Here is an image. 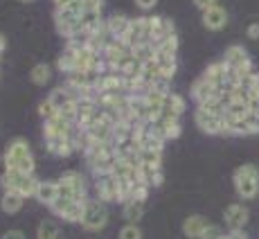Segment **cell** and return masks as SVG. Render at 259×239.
Wrapping results in <instances>:
<instances>
[{
  "mask_svg": "<svg viewBox=\"0 0 259 239\" xmlns=\"http://www.w3.org/2000/svg\"><path fill=\"white\" fill-rule=\"evenodd\" d=\"M3 163L7 169H18V172H23V174H34V169H36L34 153L25 138H14V140L7 144Z\"/></svg>",
  "mask_w": 259,
  "mask_h": 239,
  "instance_id": "obj_1",
  "label": "cell"
},
{
  "mask_svg": "<svg viewBox=\"0 0 259 239\" xmlns=\"http://www.w3.org/2000/svg\"><path fill=\"white\" fill-rule=\"evenodd\" d=\"M38 183L41 181L36 178V174H23V172H18V169L5 167V172L0 174V185H3V190L5 192H18V194H23L25 198L36 196Z\"/></svg>",
  "mask_w": 259,
  "mask_h": 239,
  "instance_id": "obj_2",
  "label": "cell"
},
{
  "mask_svg": "<svg viewBox=\"0 0 259 239\" xmlns=\"http://www.w3.org/2000/svg\"><path fill=\"white\" fill-rule=\"evenodd\" d=\"M232 183H235V192L243 201H252L259 194V167L252 163L239 165L232 174Z\"/></svg>",
  "mask_w": 259,
  "mask_h": 239,
  "instance_id": "obj_3",
  "label": "cell"
},
{
  "mask_svg": "<svg viewBox=\"0 0 259 239\" xmlns=\"http://www.w3.org/2000/svg\"><path fill=\"white\" fill-rule=\"evenodd\" d=\"M108 223V203L99 201L97 196H88V201L83 203V217H81V228L91 232L104 230Z\"/></svg>",
  "mask_w": 259,
  "mask_h": 239,
  "instance_id": "obj_4",
  "label": "cell"
},
{
  "mask_svg": "<svg viewBox=\"0 0 259 239\" xmlns=\"http://www.w3.org/2000/svg\"><path fill=\"white\" fill-rule=\"evenodd\" d=\"M54 25H57V32L61 34L63 38H72V36H79L83 34V27H81V9H74V7H68V9H54Z\"/></svg>",
  "mask_w": 259,
  "mask_h": 239,
  "instance_id": "obj_5",
  "label": "cell"
},
{
  "mask_svg": "<svg viewBox=\"0 0 259 239\" xmlns=\"http://www.w3.org/2000/svg\"><path fill=\"white\" fill-rule=\"evenodd\" d=\"M59 196L63 198H70V201H86L88 194H86V181H83L81 172H63L61 178H59Z\"/></svg>",
  "mask_w": 259,
  "mask_h": 239,
  "instance_id": "obj_6",
  "label": "cell"
},
{
  "mask_svg": "<svg viewBox=\"0 0 259 239\" xmlns=\"http://www.w3.org/2000/svg\"><path fill=\"white\" fill-rule=\"evenodd\" d=\"M223 63H226L228 68H232V70H237L239 74V82H241L243 77H246L248 72H252V61L250 57H248V52L243 50L241 46H230L223 52Z\"/></svg>",
  "mask_w": 259,
  "mask_h": 239,
  "instance_id": "obj_7",
  "label": "cell"
},
{
  "mask_svg": "<svg viewBox=\"0 0 259 239\" xmlns=\"http://www.w3.org/2000/svg\"><path fill=\"white\" fill-rule=\"evenodd\" d=\"M86 201H88V198H86ZM86 201H70V198L59 196L57 201L50 206V210H52L57 217H61L63 221H68V223H81L83 203H86Z\"/></svg>",
  "mask_w": 259,
  "mask_h": 239,
  "instance_id": "obj_8",
  "label": "cell"
},
{
  "mask_svg": "<svg viewBox=\"0 0 259 239\" xmlns=\"http://www.w3.org/2000/svg\"><path fill=\"white\" fill-rule=\"evenodd\" d=\"M147 25H149V43H153V46H160L162 41L176 36V27L165 16H147Z\"/></svg>",
  "mask_w": 259,
  "mask_h": 239,
  "instance_id": "obj_9",
  "label": "cell"
},
{
  "mask_svg": "<svg viewBox=\"0 0 259 239\" xmlns=\"http://www.w3.org/2000/svg\"><path fill=\"white\" fill-rule=\"evenodd\" d=\"M194 122L198 124V129H201L203 133H210V136H221L223 133V113H212V111H205V108L196 106Z\"/></svg>",
  "mask_w": 259,
  "mask_h": 239,
  "instance_id": "obj_10",
  "label": "cell"
},
{
  "mask_svg": "<svg viewBox=\"0 0 259 239\" xmlns=\"http://www.w3.org/2000/svg\"><path fill=\"white\" fill-rule=\"evenodd\" d=\"M95 194H97V198L104 203L119 201V181L113 174L95 176Z\"/></svg>",
  "mask_w": 259,
  "mask_h": 239,
  "instance_id": "obj_11",
  "label": "cell"
},
{
  "mask_svg": "<svg viewBox=\"0 0 259 239\" xmlns=\"http://www.w3.org/2000/svg\"><path fill=\"white\" fill-rule=\"evenodd\" d=\"M131 52H133V50L128 48L124 41H119V38H113L111 46L104 50V61H106V70H115V68H117L119 63H122Z\"/></svg>",
  "mask_w": 259,
  "mask_h": 239,
  "instance_id": "obj_12",
  "label": "cell"
},
{
  "mask_svg": "<svg viewBox=\"0 0 259 239\" xmlns=\"http://www.w3.org/2000/svg\"><path fill=\"white\" fill-rule=\"evenodd\" d=\"M201 21H203V27L210 29V32H219V29H223L230 21V16H228L226 7H221V5H214V7L205 9V12L201 14Z\"/></svg>",
  "mask_w": 259,
  "mask_h": 239,
  "instance_id": "obj_13",
  "label": "cell"
},
{
  "mask_svg": "<svg viewBox=\"0 0 259 239\" xmlns=\"http://www.w3.org/2000/svg\"><path fill=\"white\" fill-rule=\"evenodd\" d=\"M223 219L230 230H243V226L248 223V208L243 203H230L223 212Z\"/></svg>",
  "mask_w": 259,
  "mask_h": 239,
  "instance_id": "obj_14",
  "label": "cell"
},
{
  "mask_svg": "<svg viewBox=\"0 0 259 239\" xmlns=\"http://www.w3.org/2000/svg\"><path fill=\"white\" fill-rule=\"evenodd\" d=\"M151 129H153V133H156L160 140H176L178 136L183 133V127H181V120H162V117H158L156 122L151 124Z\"/></svg>",
  "mask_w": 259,
  "mask_h": 239,
  "instance_id": "obj_15",
  "label": "cell"
},
{
  "mask_svg": "<svg viewBox=\"0 0 259 239\" xmlns=\"http://www.w3.org/2000/svg\"><path fill=\"white\" fill-rule=\"evenodd\" d=\"M183 113H185V99H183V95H178V93L171 91L165 97V102H162L160 117L162 120H181Z\"/></svg>",
  "mask_w": 259,
  "mask_h": 239,
  "instance_id": "obj_16",
  "label": "cell"
},
{
  "mask_svg": "<svg viewBox=\"0 0 259 239\" xmlns=\"http://www.w3.org/2000/svg\"><path fill=\"white\" fill-rule=\"evenodd\" d=\"M228 72H230V68H228L226 63H223V61H214V63H210V66L205 68V72H203L201 77L205 79V82H210L212 86H217V91H219V88L226 86Z\"/></svg>",
  "mask_w": 259,
  "mask_h": 239,
  "instance_id": "obj_17",
  "label": "cell"
},
{
  "mask_svg": "<svg viewBox=\"0 0 259 239\" xmlns=\"http://www.w3.org/2000/svg\"><path fill=\"white\" fill-rule=\"evenodd\" d=\"M214 97H219L217 86H212L210 82H205L203 77H198L196 82H194V86H192V99L196 102V106L210 102V99H214Z\"/></svg>",
  "mask_w": 259,
  "mask_h": 239,
  "instance_id": "obj_18",
  "label": "cell"
},
{
  "mask_svg": "<svg viewBox=\"0 0 259 239\" xmlns=\"http://www.w3.org/2000/svg\"><path fill=\"white\" fill-rule=\"evenodd\" d=\"M99 93H124V77L117 70H106L102 72L97 84Z\"/></svg>",
  "mask_w": 259,
  "mask_h": 239,
  "instance_id": "obj_19",
  "label": "cell"
},
{
  "mask_svg": "<svg viewBox=\"0 0 259 239\" xmlns=\"http://www.w3.org/2000/svg\"><path fill=\"white\" fill-rule=\"evenodd\" d=\"M106 29L111 32L113 38H119V41H122V38L128 34V29H131V18H128L126 14H113V16L106 18Z\"/></svg>",
  "mask_w": 259,
  "mask_h": 239,
  "instance_id": "obj_20",
  "label": "cell"
},
{
  "mask_svg": "<svg viewBox=\"0 0 259 239\" xmlns=\"http://www.w3.org/2000/svg\"><path fill=\"white\" fill-rule=\"evenodd\" d=\"M23 206H25V196L18 192H3V196H0V210L9 217L18 215L23 210Z\"/></svg>",
  "mask_w": 259,
  "mask_h": 239,
  "instance_id": "obj_21",
  "label": "cell"
},
{
  "mask_svg": "<svg viewBox=\"0 0 259 239\" xmlns=\"http://www.w3.org/2000/svg\"><path fill=\"white\" fill-rule=\"evenodd\" d=\"M207 219L201 217V215H189L185 221H183V232H185L187 239H201L203 230L207 228Z\"/></svg>",
  "mask_w": 259,
  "mask_h": 239,
  "instance_id": "obj_22",
  "label": "cell"
},
{
  "mask_svg": "<svg viewBox=\"0 0 259 239\" xmlns=\"http://www.w3.org/2000/svg\"><path fill=\"white\" fill-rule=\"evenodd\" d=\"M36 198L38 203H43V206H52L54 201L59 198V183L57 181H41L38 183V190H36Z\"/></svg>",
  "mask_w": 259,
  "mask_h": 239,
  "instance_id": "obj_23",
  "label": "cell"
},
{
  "mask_svg": "<svg viewBox=\"0 0 259 239\" xmlns=\"http://www.w3.org/2000/svg\"><path fill=\"white\" fill-rule=\"evenodd\" d=\"M46 149L50 153H54V156H70V153H74V147L70 142V136L68 138H46Z\"/></svg>",
  "mask_w": 259,
  "mask_h": 239,
  "instance_id": "obj_24",
  "label": "cell"
},
{
  "mask_svg": "<svg viewBox=\"0 0 259 239\" xmlns=\"http://www.w3.org/2000/svg\"><path fill=\"white\" fill-rule=\"evenodd\" d=\"M106 23V18L102 16V9H88V12H81V27L83 32H97L102 25Z\"/></svg>",
  "mask_w": 259,
  "mask_h": 239,
  "instance_id": "obj_25",
  "label": "cell"
},
{
  "mask_svg": "<svg viewBox=\"0 0 259 239\" xmlns=\"http://www.w3.org/2000/svg\"><path fill=\"white\" fill-rule=\"evenodd\" d=\"M144 215V201L131 198V201L122 203V217L126 219V223H138Z\"/></svg>",
  "mask_w": 259,
  "mask_h": 239,
  "instance_id": "obj_26",
  "label": "cell"
},
{
  "mask_svg": "<svg viewBox=\"0 0 259 239\" xmlns=\"http://www.w3.org/2000/svg\"><path fill=\"white\" fill-rule=\"evenodd\" d=\"M162 178H165V174H162V167L142 165V163H140V181L142 183H147L149 187H158L162 183Z\"/></svg>",
  "mask_w": 259,
  "mask_h": 239,
  "instance_id": "obj_27",
  "label": "cell"
},
{
  "mask_svg": "<svg viewBox=\"0 0 259 239\" xmlns=\"http://www.w3.org/2000/svg\"><path fill=\"white\" fill-rule=\"evenodd\" d=\"M36 239H63L59 223L52 219H43L36 228Z\"/></svg>",
  "mask_w": 259,
  "mask_h": 239,
  "instance_id": "obj_28",
  "label": "cell"
},
{
  "mask_svg": "<svg viewBox=\"0 0 259 239\" xmlns=\"http://www.w3.org/2000/svg\"><path fill=\"white\" fill-rule=\"evenodd\" d=\"M29 79H32V84H36V86H46V84H50V79H52V68H50L46 61L36 63V66L29 70Z\"/></svg>",
  "mask_w": 259,
  "mask_h": 239,
  "instance_id": "obj_29",
  "label": "cell"
},
{
  "mask_svg": "<svg viewBox=\"0 0 259 239\" xmlns=\"http://www.w3.org/2000/svg\"><path fill=\"white\" fill-rule=\"evenodd\" d=\"M50 102H52V106L57 108V113H59V108H63L68 102H74V97H72V93H70V88L63 84V86H59V88H54L52 93H50Z\"/></svg>",
  "mask_w": 259,
  "mask_h": 239,
  "instance_id": "obj_30",
  "label": "cell"
},
{
  "mask_svg": "<svg viewBox=\"0 0 259 239\" xmlns=\"http://www.w3.org/2000/svg\"><path fill=\"white\" fill-rule=\"evenodd\" d=\"M119 74H124V77H140V70H142V63L138 61L136 57H133V52L128 54L126 59H124L122 63L115 68Z\"/></svg>",
  "mask_w": 259,
  "mask_h": 239,
  "instance_id": "obj_31",
  "label": "cell"
},
{
  "mask_svg": "<svg viewBox=\"0 0 259 239\" xmlns=\"http://www.w3.org/2000/svg\"><path fill=\"white\" fill-rule=\"evenodd\" d=\"M250 113H252V111H250V106H248V102H237V99H232V102L226 106L223 115L235 117V120H241V117H248Z\"/></svg>",
  "mask_w": 259,
  "mask_h": 239,
  "instance_id": "obj_32",
  "label": "cell"
},
{
  "mask_svg": "<svg viewBox=\"0 0 259 239\" xmlns=\"http://www.w3.org/2000/svg\"><path fill=\"white\" fill-rule=\"evenodd\" d=\"M57 68H59V72L61 74H70V72H74L77 70V63H74V52L70 48H66L63 50V54L59 57V61H57Z\"/></svg>",
  "mask_w": 259,
  "mask_h": 239,
  "instance_id": "obj_33",
  "label": "cell"
},
{
  "mask_svg": "<svg viewBox=\"0 0 259 239\" xmlns=\"http://www.w3.org/2000/svg\"><path fill=\"white\" fill-rule=\"evenodd\" d=\"M140 163H142V165L162 167V151H153V149H142V151H140Z\"/></svg>",
  "mask_w": 259,
  "mask_h": 239,
  "instance_id": "obj_34",
  "label": "cell"
},
{
  "mask_svg": "<svg viewBox=\"0 0 259 239\" xmlns=\"http://www.w3.org/2000/svg\"><path fill=\"white\" fill-rule=\"evenodd\" d=\"M117 239H142V230L138 223H124L117 232Z\"/></svg>",
  "mask_w": 259,
  "mask_h": 239,
  "instance_id": "obj_35",
  "label": "cell"
},
{
  "mask_svg": "<svg viewBox=\"0 0 259 239\" xmlns=\"http://www.w3.org/2000/svg\"><path fill=\"white\" fill-rule=\"evenodd\" d=\"M77 115H79L77 102H68L63 108H59V117H63L66 122H70V124H77Z\"/></svg>",
  "mask_w": 259,
  "mask_h": 239,
  "instance_id": "obj_36",
  "label": "cell"
},
{
  "mask_svg": "<svg viewBox=\"0 0 259 239\" xmlns=\"http://www.w3.org/2000/svg\"><path fill=\"white\" fill-rule=\"evenodd\" d=\"M38 115L43 117V122H46V120H50V117H54V115H57V108L52 106V102H50V99H43V102L38 104Z\"/></svg>",
  "mask_w": 259,
  "mask_h": 239,
  "instance_id": "obj_37",
  "label": "cell"
},
{
  "mask_svg": "<svg viewBox=\"0 0 259 239\" xmlns=\"http://www.w3.org/2000/svg\"><path fill=\"white\" fill-rule=\"evenodd\" d=\"M223 235H226V232H223L221 226H217V223H207V228L203 230L201 239H221Z\"/></svg>",
  "mask_w": 259,
  "mask_h": 239,
  "instance_id": "obj_38",
  "label": "cell"
},
{
  "mask_svg": "<svg viewBox=\"0 0 259 239\" xmlns=\"http://www.w3.org/2000/svg\"><path fill=\"white\" fill-rule=\"evenodd\" d=\"M68 7H74V9H81L79 0H54V9H68ZM83 12V9H81Z\"/></svg>",
  "mask_w": 259,
  "mask_h": 239,
  "instance_id": "obj_39",
  "label": "cell"
},
{
  "mask_svg": "<svg viewBox=\"0 0 259 239\" xmlns=\"http://www.w3.org/2000/svg\"><path fill=\"white\" fill-rule=\"evenodd\" d=\"M79 5H81L83 12H88V9H102L104 0H79Z\"/></svg>",
  "mask_w": 259,
  "mask_h": 239,
  "instance_id": "obj_40",
  "label": "cell"
},
{
  "mask_svg": "<svg viewBox=\"0 0 259 239\" xmlns=\"http://www.w3.org/2000/svg\"><path fill=\"white\" fill-rule=\"evenodd\" d=\"M133 3H136V7L142 9V12H151V9L158 5V0H133Z\"/></svg>",
  "mask_w": 259,
  "mask_h": 239,
  "instance_id": "obj_41",
  "label": "cell"
},
{
  "mask_svg": "<svg viewBox=\"0 0 259 239\" xmlns=\"http://www.w3.org/2000/svg\"><path fill=\"white\" fill-rule=\"evenodd\" d=\"M194 5H196L201 12H205V9L214 7V5H219V0H194Z\"/></svg>",
  "mask_w": 259,
  "mask_h": 239,
  "instance_id": "obj_42",
  "label": "cell"
},
{
  "mask_svg": "<svg viewBox=\"0 0 259 239\" xmlns=\"http://www.w3.org/2000/svg\"><path fill=\"white\" fill-rule=\"evenodd\" d=\"M246 34H248V38H252V41H257V38H259V23H250V25H248Z\"/></svg>",
  "mask_w": 259,
  "mask_h": 239,
  "instance_id": "obj_43",
  "label": "cell"
},
{
  "mask_svg": "<svg viewBox=\"0 0 259 239\" xmlns=\"http://www.w3.org/2000/svg\"><path fill=\"white\" fill-rule=\"evenodd\" d=\"M0 239H27V237H25L23 230H7Z\"/></svg>",
  "mask_w": 259,
  "mask_h": 239,
  "instance_id": "obj_44",
  "label": "cell"
},
{
  "mask_svg": "<svg viewBox=\"0 0 259 239\" xmlns=\"http://www.w3.org/2000/svg\"><path fill=\"white\" fill-rule=\"evenodd\" d=\"M221 239H248V237H246L243 230H230V232H226Z\"/></svg>",
  "mask_w": 259,
  "mask_h": 239,
  "instance_id": "obj_45",
  "label": "cell"
},
{
  "mask_svg": "<svg viewBox=\"0 0 259 239\" xmlns=\"http://www.w3.org/2000/svg\"><path fill=\"white\" fill-rule=\"evenodd\" d=\"M5 48H7V38H5L3 34H0V54L5 52Z\"/></svg>",
  "mask_w": 259,
  "mask_h": 239,
  "instance_id": "obj_46",
  "label": "cell"
},
{
  "mask_svg": "<svg viewBox=\"0 0 259 239\" xmlns=\"http://www.w3.org/2000/svg\"><path fill=\"white\" fill-rule=\"evenodd\" d=\"M18 3H34V0H18Z\"/></svg>",
  "mask_w": 259,
  "mask_h": 239,
  "instance_id": "obj_47",
  "label": "cell"
},
{
  "mask_svg": "<svg viewBox=\"0 0 259 239\" xmlns=\"http://www.w3.org/2000/svg\"><path fill=\"white\" fill-rule=\"evenodd\" d=\"M0 59H3V54H0Z\"/></svg>",
  "mask_w": 259,
  "mask_h": 239,
  "instance_id": "obj_48",
  "label": "cell"
}]
</instances>
